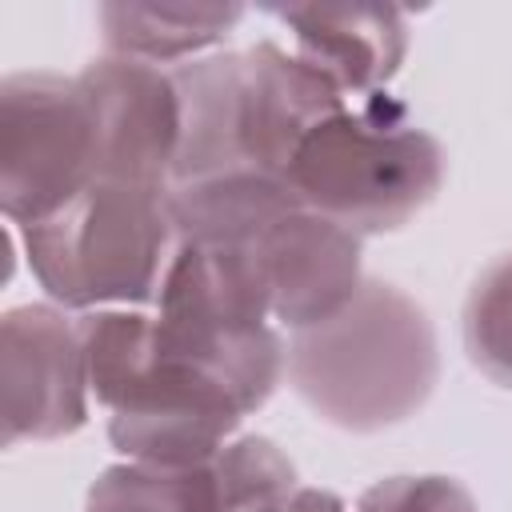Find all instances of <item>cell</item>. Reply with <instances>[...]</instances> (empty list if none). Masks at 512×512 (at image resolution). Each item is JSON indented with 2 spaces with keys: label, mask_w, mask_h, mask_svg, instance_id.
I'll return each instance as SVG.
<instances>
[{
  "label": "cell",
  "mask_w": 512,
  "mask_h": 512,
  "mask_svg": "<svg viewBox=\"0 0 512 512\" xmlns=\"http://www.w3.org/2000/svg\"><path fill=\"white\" fill-rule=\"evenodd\" d=\"M284 372L320 420L344 432H380L428 404L440 380L436 328L408 292L364 280L332 320L288 332Z\"/></svg>",
  "instance_id": "6da1fadb"
},
{
  "label": "cell",
  "mask_w": 512,
  "mask_h": 512,
  "mask_svg": "<svg viewBox=\"0 0 512 512\" xmlns=\"http://www.w3.org/2000/svg\"><path fill=\"white\" fill-rule=\"evenodd\" d=\"M88 388L108 408L120 456L156 468L208 464L240 428L244 408L156 344L148 308H96L76 316Z\"/></svg>",
  "instance_id": "7a4b0ae2"
},
{
  "label": "cell",
  "mask_w": 512,
  "mask_h": 512,
  "mask_svg": "<svg viewBox=\"0 0 512 512\" xmlns=\"http://www.w3.org/2000/svg\"><path fill=\"white\" fill-rule=\"evenodd\" d=\"M36 284L64 308H148L180 248L168 188L92 180L60 212L20 228Z\"/></svg>",
  "instance_id": "3957f363"
},
{
  "label": "cell",
  "mask_w": 512,
  "mask_h": 512,
  "mask_svg": "<svg viewBox=\"0 0 512 512\" xmlns=\"http://www.w3.org/2000/svg\"><path fill=\"white\" fill-rule=\"evenodd\" d=\"M444 148L388 92L324 120L296 152L288 184L296 200L348 228L384 236L424 212L444 184Z\"/></svg>",
  "instance_id": "277c9868"
},
{
  "label": "cell",
  "mask_w": 512,
  "mask_h": 512,
  "mask_svg": "<svg viewBox=\"0 0 512 512\" xmlns=\"http://www.w3.org/2000/svg\"><path fill=\"white\" fill-rule=\"evenodd\" d=\"M96 180V124L80 76L12 72L0 84V208L16 228Z\"/></svg>",
  "instance_id": "5b68a950"
},
{
  "label": "cell",
  "mask_w": 512,
  "mask_h": 512,
  "mask_svg": "<svg viewBox=\"0 0 512 512\" xmlns=\"http://www.w3.org/2000/svg\"><path fill=\"white\" fill-rule=\"evenodd\" d=\"M88 364L76 320L52 304H20L0 320L4 444L60 440L88 424Z\"/></svg>",
  "instance_id": "8992f818"
},
{
  "label": "cell",
  "mask_w": 512,
  "mask_h": 512,
  "mask_svg": "<svg viewBox=\"0 0 512 512\" xmlns=\"http://www.w3.org/2000/svg\"><path fill=\"white\" fill-rule=\"evenodd\" d=\"M96 124V180L172 184L180 148V92L172 72L124 56H100L80 72Z\"/></svg>",
  "instance_id": "52a82bcc"
},
{
  "label": "cell",
  "mask_w": 512,
  "mask_h": 512,
  "mask_svg": "<svg viewBox=\"0 0 512 512\" xmlns=\"http://www.w3.org/2000/svg\"><path fill=\"white\" fill-rule=\"evenodd\" d=\"M244 248H252L256 268L264 276L272 320L288 332H304L332 320L364 288V240L308 212L304 204L280 216Z\"/></svg>",
  "instance_id": "ba28073f"
},
{
  "label": "cell",
  "mask_w": 512,
  "mask_h": 512,
  "mask_svg": "<svg viewBox=\"0 0 512 512\" xmlns=\"http://www.w3.org/2000/svg\"><path fill=\"white\" fill-rule=\"evenodd\" d=\"M348 100L296 52L260 40L240 52V148L244 164L288 180L300 144Z\"/></svg>",
  "instance_id": "9c48e42d"
},
{
  "label": "cell",
  "mask_w": 512,
  "mask_h": 512,
  "mask_svg": "<svg viewBox=\"0 0 512 512\" xmlns=\"http://www.w3.org/2000/svg\"><path fill=\"white\" fill-rule=\"evenodd\" d=\"M268 16L292 32V52L344 100L384 92L408 52V16L392 4H288Z\"/></svg>",
  "instance_id": "30bf717a"
},
{
  "label": "cell",
  "mask_w": 512,
  "mask_h": 512,
  "mask_svg": "<svg viewBox=\"0 0 512 512\" xmlns=\"http://www.w3.org/2000/svg\"><path fill=\"white\" fill-rule=\"evenodd\" d=\"M180 92V148L172 184L252 172L240 148V52H212L172 72Z\"/></svg>",
  "instance_id": "8fae6325"
},
{
  "label": "cell",
  "mask_w": 512,
  "mask_h": 512,
  "mask_svg": "<svg viewBox=\"0 0 512 512\" xmlns=\"http://www.w3.org/2000/svg\"><path fill=\"white\" fill-rule=\"evenodd\" d=\"M168 204L180 240L224 244V248L252 244L280 216L300 208L292 184L264 172H228V176L180 184L168 188Z\"/></svg>",
  "instance_id": "7c38bea8"
},
{
  "label": "cell",
  "mask_w": 512,
  "mask_h": 512,
  "mask_svg": "<svg viewBox=\"0 0 512 512\" xmlns=\"http://www.w3.org/2000/svg\"><path fill=\"white\" fill-rule=\"evenodd\" d=\"M244 16V4H100L96 20L104 32L108 56L140 60V64H176L200 60V52L216 48Z\"/></svg>",
  "instance_id": "4fadbf2b"
},
{
  "label": "cell",
  "mask_w": 512,
  "mask_h": 512,
  "mask_svg": "<svg viewBox=\"0 0 512 512\" xmlns=\"http://www.w3.org/2000/svg\"><path fill=\"white\" fill-rule=\"evenodd\" d=\"M84 512H220L212 460L196 468L112 464L88 488Z\"/></svg>",
  "instance_id": "5bb4252c"
},
{
  "label": "cell",
  "mask_w": 512,
  "mask_h": 512,
  "mask_svg": "<svg viewBox=\"0 0 512 512\" xmlns=\"http://www.w3.org/2000/svg\"><path fill=\"white\" fill-rule=\"evenodd\" d=\"M220 512H284L292 504L296 468L268 436H236L212 456Z\"/></svg>",
  "instance_id": "9a60e30c"
},
{
  "label": "cell",
  "mask_w": 512,
  "mask_h": 512,
  "mask_svg": "<svg viewBox=\"0 0 512 512\" xmlns=\"http://www.w3.org/2000/svg\"><path fill=\"white\" fill-rule=\"evenodd\" d=\"M464 352L500 388H512V256L480 272L464 300Z\"/></svg>",
  "instance_id": "2e32d148"
},
{
  "label": "cell",
  "mask_w": 512,
  "mask_h": 512,
  "mask_svg": "<svg viewBox=\"0 0 512 512\" xmlns=\"http://www.w3.org/2000/svg\"><path fill=\"white\" fill-rule=\"evenodd\" d=\"M356 512H476V500L452 476H388L356 500Z\"/></svg>",
  "instance_id": "e0dca14e"
},
{
  "label": "cell",
  "mask_w": 512,
  "mask_h": 512,
  "mask_svg": "<svg viewBox=\"0 0 512 512\" xmlns=\"http://www.w3.org/2000/svg\"><path fill=\"white\" fill-rule=\"evenodd\" d=\"M284 512H348V508H344V500H340L336 492H324V488H300Z\"/></svg>",
  "instance_id": "ac0fdd59"
}]
</instances>
